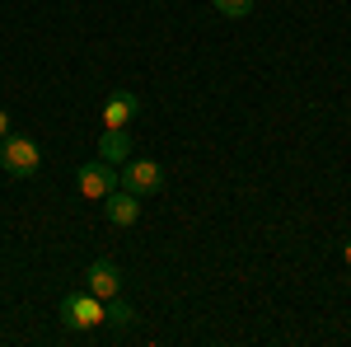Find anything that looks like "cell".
Listing matches in <instances>:
<instances>
[{
    "label": "cell",
    "instance_id": "ba28073f",
    "mask_svg": "<svg viewBox=\"0 0 351 347\" xmlns=\"http://www.w3.org/2000/svg\"><path fill=\"white\" fill-rule=\"evenodd\" d=\"M127 155H132V136H127V127H104V136H99V160L127 164Z\"/></svg>",
    "mask_w": 351,
    "mask_h": 347
},
{
    "label": "cell",
    "instance_id": "3957f363",
    "mask_svg": "<svg viewBox=\"0 0 351 347\" xmlns=\"http://www.w3.org/2000/svg\"><path fill=\"white\" fill-rule=\"evenodd\" d=\"M75 188H80V197H89V202H104L112 188H117V169L108 160H89V164H80Z\"/></svg>",
    "mask_w": 351,
    "mask_h": 347
},
{
    "label": "cell",
    "instance_id": "9c48e42d",
    "mask_svg": "<svg viewBox=\"0 0 351 347\" xmlns=\"http://www.w3.org/2000/svg\"><path fill=\"white\" fill-rule=\"evenodd\" d=\"M104 310H108V320L122 324V328H127V324H136V310L127 305V300H117V295H112V300H104Z\"/></svg>",
    "mask_w": 351,
    "mask_h": 347
},
{
    "label": "cell",
    "instance_id": "8992f818",
    "mask_svg": "<svg viewBox=\"0 0 351 347\" xmlns=\"http://www.w3.org/2000/svg\"><path fill=\"white\" fill-rule=\"evenodd\" d=\"M104 212H108L112 225H136V216H141V197H136V192H127V188L117 183L108 197H104Z\"/></svg>",
    "mask_w": 351,
    "mask_h": 347
},
{
    "label": "cell",
    "instance_id": "52a82bcc",
    "mask_svg": "<svg viewBox=\"0 0 351 347\" xmlns=\"http://www.w3.org/2000/svg\"><path fill=\"white\" fill-rule=\"evenodd\" d=\"M136 113H141V99H136L132 89H117L108 104H104V127H127Z\"/></svg>",
    "mask_w": 351,
    "mask_h": 347
},
{
    "label": "cell",
    "instance_id": "5b68a950",
    "mask_svg": "<svg viewBox=\"0 0 351 347\" xmlns=\"http://www.w3.org/2000/svg\"><path fill=\"white\" fill-rule=\"evenodd\" d=\"M84 291H94L99 300H112V295L122 291V267L112 263V258L89 263V267H84Z\"/></svg>",
    "mask_w": 351,
    "mask_h": 347
},
{
    "label": "cell",
    "instance_id": "6da1fadb",
    "mask_svg": "<svg viewBox=\"0 0 351 347\" xmlns=\"http://www.w3.org/2000/svg\"><path fill=\"white\" fill-rule=\"evenodd\" d=\"M104 320H108V310H104V300L94 291H71L61 300V324L75 328V333H94Z\"/></svg>",
    "mask_w": 351,
    "mask_h": 347
},
{
    "label": "cell",
    "instance_id": "30bf717a",
    "mask_svg": "<svg viewBox=\"0 0 351 347\" xmlns=\"http://www.w3.org/2000/svg\"><path fill=\"white\" fill-rule=\"evenodd\" d=\"M216 10L225 19H243V14H253V0H216Z\"/></svg>",
    "mask_w": 351,
    "mask_h": 347
},
{
    "label": "cell",
    "instance_id": "7a4b0ae2",
    "mask_svg": "<svg viewBox=\"0 0 351 347\" xmlns=\"http://www.w3.org/2000/svg\"><path fill=\"white\" fill-rule=\"evenodd\" d=\"M0 164H5L10 179H28V174H38L43 150H38V141H28V136H5V146H0Z\"/></svg>",
    "mask_w": 351,
    "mask_h": 347
},
{
    "label": "cell",
    "instance_id": "277c9868",
    "mask_svg": "<svg viewBox=\"0 0 351 347\" xmlns=\"http://www.w3.org/2000/svg\"><path fill=\"white\" fill-rule=\"evenodd\" d=\"M117 183L127 188V192H136V197H150V192L164 188V169H160V160H136L117 174Z\"/></svg>",
    "mask_w": 351,
    "mask_h": 347
},
{
    "label": "cell",
    "instance_id": "7c38bea8",
    "mask_svg": "<svg viewBox=\"0 0 351 347\" xmlns=\"http://www.w3.org/2000/svg\"><path fill=\"white\" fill-rule=\"evenodd\" d=\"M342 258H347V267H351V240H347V244H342Z\"/></svg>",
    "mask_w": 351,
    "mask_h": 347
},
{
    "label": "cell",
    "instance_id": "8fae6325",
    "mask_svg": "<svg viewBox=\"0 0 351 347\" xmlns=\"http://www.w3.org/2000/svg\"><path fill=\"white\" fill-rule=\"evenodd\" d=\"M5 136H10V113L0 108V141H5Z\"/></svg>",
    "mask_w": 351,
    "mask_h": 347
}]
</instances>
